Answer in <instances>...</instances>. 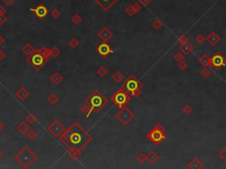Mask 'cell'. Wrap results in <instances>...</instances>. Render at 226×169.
<instances>
[{"label":"cell","instance_id":"obj_47","mask_svg":"<svg viewBox=\"0 0 226 169\" xmlns=\"http://www.w3.org/2000/svg\"><path fill=\"white\" fill-rule=\"evenodd\" d=\"M140 4L144 6H148V5L151 3V0H140Z\"/></svg>","mask_w":226,"mask_h":169},{"label":"cell","instance_id":"obj_28","mask_svg":"<svg viewBox=\"0 0 226 169\" xmlns=\"http://www.w3.org/2000/svg\"><path fill=\"white\" fill-rule=\"evenodd\" d=\"M164 26V23L161 20L159 19H156V20H154L152 22H151V27L155 29V30H160Z\"/></svg>","mask_w":226,"mask_h":169},{"label":"cell","instance_id":"obj_48","mask_svg":"<svg viewBox=\"0 0 226 169\" xmlns=\"http://www.w3.org/2000/svg\"><path fill=\"white\" fill-rule=\"evenodd\" d=\"M133 5V7H134V9H135V11H136V13H138V12H140V10L142 9V7H141V5H140L139 4H134V5Z\"/></svg>","mask_w":226,"mask_h":169},{"label":"cell","instance_id":"obj_37","mask_svg":"<svg viewBox=\"0 0 226 169\" xmlns=\"http://www.w3.org/2000/svg\"><path fill=\"white\" fill-rule=\"evenodd\" d=\"M182 111H183L186 115H189V114H191V113H192L193 108H192V107H191V105H189L188 103H187V104H185V105L183 106V108H182Z\"/></svg>","mask_w":226,"mask_h":169},{"label":"cell","instance_id":"obj_16","mask_svg":"<svg viewBox=\"0 0 226 169\" xmlns=\"http://www.w3.org/2000/svg\"><path fill=\"white\" fill-rule=\"evenodd\" d=\"M206 41L209 42V44L210 46H217L219 42L221 41V37L219 36V34H217L216 32H211L209 34V35L206 37Z\"/></svg>","mask_w":226,"mask_h":169},{"label":"cell","instance_id":"obj_11","mask_svg":"<svg viewBox=\"0 0 226 169\" xmlns=\"http://www.w3.org/2000/svg\"><path fill=\"white\" fill-rule=\"evenodd\" d=\"M97 54L99 55L102 57H106L107 56L110 54H114V50L112 49V48L109 46V44L107 41H102L101 43H99L96 49H95Z\"/></svg>","mask_w":226,"mask_h":169},{"label":"cell","instance_id":"obj_5","mask_svg":"<svg viewBox=\"0 0 226 169\" xmlns=\"http://www.w3.org/2000/svg\"><path fill=\"white\" fill-rule=\"evenodd\" d=\"M147 138L154 145H160L167 138L166 129L162 124L157 123L147 134Z\"/></svg>","mask_w":226,"mask_h":169},{"label":"cell","instance_id":"obj_39","mask_svg":"<svg viewBox=\"0 0 226 169\" xmlns=\"http://www.w3.org/2000/svg\"><path fill=\"white\" fill-rule=\"evenodd\" d=\"M173 58H174V60L176 62H178V63H180V62L183 61L184 60V55L183 53H180V52H177V53H175L174 56H173Z\"/></svg>","mask_w":226,"mask_h":169},{"label":"cell","instance_id":"obj_17","mask_svg":"<svg viewBox=\"0 0 226 169\" xmlns=\"http://www.w3.org/2000/svg\"><path fill=\"white\" fill-rule=\"evenodd\" d=\"M94 1H95L103 11H108L118 0H94Z\"/></svg>","mask_w":226,"mask_h":169},{"label":"cell","instance_id":"obj_2","mask_svg":"<svg viewBox=\"0 0 226 169\" xmlns=\"http://www.w3.org/2000/svg\"><path fill=\"white\" fill-rule=\"evenodd\" d=\"M107 104L108 99L96 90L87 97L84 104L80 108V111L86 118H88L92 113H98L102 110Z\"/></svg>","mask_w":226,"mask_h":169},{"label":"cell","instance_id":"obj_45","mask_svg":"<svg viewBox=\"0 0 226 169\" xmlns=\"http://www.w3.org/2000/svg\"><path fill=\"white\" fill-rule=\"evenodd\" d=\"M7 17L5 14H0V27H3L7 21Z\"/></svg>","mask_w":226,"mask_h":169},{"label":"cell","instance_id":"obj_14","mask_svg":"<svg viewBox=\"0 0 226 169\" xmlns=\"http://www.w3.org/2000/svg\"><path fill=\"white\" fill-rule=\"evenodd\" d=\"M15 97L20 101H25L30 97V92L26 87H20L15 92Z\"/></svg>","mask_w":226,"mask_h":169},{"label":"cell","instance_id":"obj_25","mask_svg":"<svg viewBox=\"0 0 226 169\" xmlns=\"http://www.w3.org/2000/svg\"><path fill=\"white\" fill-rule=\"evenodd\" d=\"M158 159H159V156H158V154L156 153V152H154V151H150L148 154H147V161L149 163V164H154V163H156L157 160H158Z\"/></svg>","mask_w":226,"mask_h":169},{"label":"cell","instance_id":"obj_51","mask_svg":"<svg viewBox=\"0 0 226 169\" xmlns=\"http://www.w3.org/2000/svg\"><path fill=\"white\" fill-rule=\"evenodd\" d=\"M6 5H12L13 2H14V0H3Z\"/></svg>","mask_w":226,"mask_h":169},{"label":"cell","instance_id":"obj_8","mask_svg":"<svg viewBox=\"0 0 226 169\" xmlns=\"http://www.w3.org/2000/svg\"><path fill=\"white\" fill-rule=\"evenodd\" d=\"M226 66V58L221 52L217 51L209 56V66L216 70H220Z\"/></svg>","mask_w":226,"mask_h":169},{"label":"cell","instance_id":"obj_40","mask_svg":"<svg viewBox=\"0 0 226 169\" xmlns=\"http://www.w3.org/2000/svg\"><path fill=\"white\" fill-rule=\"evenodd\" d=\"M136 160H138V162H140V163H144V162L147 160V155H145L144 153H140L137 155V157H136Z\"/></svg>","mask_w":226,"mask_h":169},{"label":"cell","instance_id":"obj_55","mask_svg":"<svg viewBox=\"0 0 226 169\" xmlns=\"http://www.w3.org/2000/svg\"><path fill=\"white\" fill-rule=\"evenodd\" d=\"M224 1H226V0H224Z\"/></svg>","mask_w":226,"mask_h":169},{"label":"cell","instance_id":"obj_43","mask_svg":"<svg viewBox=\"0 0 226 169\" xmlns=\"http://www.w3.org/2000/svg\"><path fill=\"white\" fill-rule=\"evenodd\" d=\"M177 41H178V42H179V43H180V44H183V43H185V42L188 41V39H187V37L185 35V34H181V35H180V36L178 37Z\"/></svg>","mask_w":226,"mask_h":169},{"label":"cell","instance_id":"obj_50","mask_svg":"<svg viewBox=\"0 0 226 169\" xmlns=\"http://www.w3.org/2000/svg\"><path fill=\"white\" fill-rule=\"evenodd\" d=\"M6 12V10L5 9V7L3 5H0V14H5Z\"/></svg>","mask_w":226,"mask_h":169},{"label":"cell","instance_id":"obj_26","mask_svg":"<svg viewBox=\"0 0 226 169\" xmlns=\"http://www.w3.org/2000/svg\"><path fill=\"white\" fill-rule=\"evenodd\" d=\"M198 62L200 63V64L203 66L204 68L205 67H209V56L207 54H203L200 58Z\"/></svg>","mask_w":226,"mask_h":169},{"label":"cell","instance_id":"obj_52","mask_svg":"<svg viewBox=\"0 0 226 169\" xmlns=\"http://www.w3.org/2000/svg\"><path fill=\"white\" fill-rule=\"evenodd\" d=\"M4 129H5V124L2 121H0V131H4Z\"/></svg>","mask_w":226,"mask_h":169},{"label":"cell","instance_id":"obj_1","mask_svg":"<svg viewBox=\"0 0 226 169\" xmlns=\"http://www.w3.org/2000/svg\"><path fill=\"white\" fill-rule=\"evenodd\" d=\"M60 142L66 148H76L83 150L92 141V136L83 128V126L74 121L65 131L59 138Z\"/></svg>","mask_w":226,"mask_h":169},{"label":"cell","instance_id":"obj_44","mask_svg":"<svg viewBox=\"0 0 226 169\" xmlns=\"http://www.w3.org/2000/svg\"><path fill=\"white\" fill-rule=\"evenodd\" d=\"M50 15H51V17H52L54 20H57V19L60 17V13H59L57 9H53L52 12L50 13Z\"/></svg>","mask_w":226,"mask_h":169},{"label":"cell","instance_id":"obj_7","mask_svg":"<svg viewBox=\"0 0 226 169\" xmlns=\"http://www.w3.org/2000/svg\"><path fill=\"white\" fill-rule=\"evenodd\" d=\"M27 62L35 71H39L46 64L48 59H46L39 51L35 49V52L31 56H27Z\"/></svg>","mask_w":226,"mask_h":169},{"label":"cell","instance_id":"obj_46","mask_svg":"<svg viewBox=\"0 0 226 169\" xmlns=\"http://www.w3.org/2000/svg\"><path fill=\"white\" fill-rule=\"evenodd\" d=\"M6 56V55L5 53V51L3 49H0V62L4 61Z\"/></svg>","mask_w":226,"mask_h":169},{"label":"cell","instance_id":"obj_12","mask_svg":"<svg viewBox=\"0 0 226 169\" xmlns=\"http://www.w3.org/2000/svg\"><path fill=\"white\" fill-rule=\"evenodd\" d=\"M29 11H30V12H33V13H35V14L36 16V18H37L38 20H44L47 16H48V14H49V10H48V8H47L43 4H42V3L39 4L36 7L29 8Z\"/></svg>","mask_w":226,"mask_h":169},{"label":"cell","instance_id":"obj_33","mask_svg":"<svg viewBox=\"0 0 226 169\" xmlns=\"http://www.w3.org/2000/svg\"><path fill=\"white\" fill-rule=\"evenodd\" d=\"M200 75L202 77H204V78H208V77L211 76V71L207 67H205L204 69H202L200 71Z\"/></svg>","mask_w":226,"mask_h":169},{"label":"cell","instance_id":"obj_42","mask_svg":"<svg viewBox=\"0 0 226 169\" xmlns=\"http://www.w3.org/2000/svg\"><path fill=\"white\" fill-rule=\"evenodd\" d=\"M218 156H219V158L223 160V161L224 162V163H226V146L220 152L218 153Z\"/></svg>","mask_w":226,"mask_h":169},{"label":"cell","instance_id":"obj_38","mask_svg":"<svg viewBox=\"0 0 226 169\" xmlns=\"http://www.w3.org/2000/svg\"><path fill=\"white\" fill-rule=\"evenodd\" d=\"M82 18L80 17V16L79 15V14H75V15L72 16V22L74 24H80L82 22Z\"/></svg>","mask_w":226,"mask_h":169},{"label":"cell","instance_id":"obj_30","mask_svg":"<svg viewBox=\"0 0 226 169\" xmlns=\"http://www.w3.org/2000/svg\"><path fill=\"white\" fill-rule=\"evenodd\" d=\"M61 55V51L57 47H52L50 50V56L53 58H57Z\"/></svg>","mask_w":226,"mask_h":169},{"label":"cell","instance_id":"obj_9","mask_svg":"<svg viewBox=\"0 0 226 169\" xmlns=\"http://www.w3.org/2000/svg\"><path fill=\"white\" fill-rule=\"evenodd\" d=\"M135 117V114L133 113L132 110L129 108H121L117 114H116V118L122 123L123 125H127L131 123Z\"/></svg>","mask_w":226,"mask_h":169},{"label":"cell","instance_id":"obj_53","mask_svg":"<svg viewBox=\"0 0 226 169\" xmlns=\"http://www.w3.org/2000/svg\"><path fill=\"white\" fill-rule=\"evenodd\" d=\"M3 157H4V155H3V153H2L0 152V160H1V159H2Z\"/></svg>","mask_w":226,"mask_h":169},{"label":"cell","instance_id":"obj_3","mask_svg":"<svg viewBox=\"0 0 226 169\" xmlns=\"http://www.w3.org/2000/svg\"><path fill=\"white\" fill-rule=\"evenodd\" d=\"M120 87H122L131 96V98H137L140 97L141 94V89L143 87V84L139 78H137L132 74L122 83Z\"/></svg>","mask_w":226,"mask_h":169},{"label":"cell","instance_id":"obj_20","mask_svg":"<svg viewBox=\"0 0 226 169\" xmlns=\"http://www.w3.org/2000/svg\"><path fill=\"white\" fill-rule=\"evenodd\" d=\"M187 167L191 169H200L203 167V163L200 159H193L191 161L188 163Z\"/></svg>","mask_w":226,"mask_h":169},{"label":"cell","instance_id":"obj_23","mask_svg":"<svg viewBox=\"0 0 226 169\" xmlns=\"http://www.w3.org/2000/svg\"><path fill=\"white\" fill-rule=\"evenodd\" d=\"M22 52L27 56H31L32 54H34L35 52V49L34 48V46L30 42H27L22 48Z\"/></svg>","mask_w":226,"mask_h":169},{"label":"cell","instance_id":"obj_4","mask_svg":"<svg viewBox=\"0 0 226 169\" xmlns=\"http://www.w3.org/2000/svg\"><path fill=\"white\" fill-rule=\"evenodd\" d=\"M37 159H38L37 155L28 146H24L23 148L15 155V160L23 168L30 167L36 161Z\"/></svg>","mask_w":226,"mask_h":169},{"label":"cell","instance_id":"obj_13","mask_svg":"<svg viewBox=\"0 0 226 169\" xmlns=\"http://www.w3.org/2000/svg\"><path fill=\"white\" fill-rule=\"evenodd\" d=\"M113 35H114L113 32L106 26L102 27L97 33V36H98V38L101 39L102 41H108L110 39H112Z\"/></svg>","mask_w":226,"mask_h":169},{"label":"cell","instance_id":"obj_34","mask_svg":"<svg viewBox=\"0 0 226 169\" xmlns=\"http://www.w3.org/2000/svg\"><path fill=\"white\" fill-rule=\"evenodd\" d=\"M26 135H27L28 138L29 139V140H35V139L36 138V137H37V133H36V131H34V130H32V129H30L29 131H28V133H27Z\"/></svg>","mask_w":226,"mask_h":169},{"label":"cell","instance_id":"obj_41","mask_svg":"<svg viewBox=\"0 0 226 169\" xmlns=\"http://www.w3.org/2000/svg\"><path fill=\"white\" fill-rule=\"evenodd\" d=\"M178 67H179V69H180L181 70H186L188 68V63H187L185 60H183V61L178 63Z\"/></svg>","mask_w":226,"mask_h":169},{"label":"cell","instance_id":"obj_36","mask_svg":"<svg viewBox=\"0 0 226 169\" xmlns=\"http://www.w3.org/2000/svg\"><path fill=\"white\" fill-rule=\"evenodd\" d=\"M125 13H126V14L129 16V17H133L136 13V11H135V9L133 7V5H129L128 7L125 9Z\"/></svg>","mask_w":226,"mask_h":169},{"label":"cell","instance_id":"obj_31","mask_svg":"<svg viewBox=\"0 0 226 169\" xmlns=\"http://www.w3.org/2000/svg\"><path fill=\"white\" fill-rule=\"evenodd\" d=\"M79 44H80V41H79L78 39L75 38V37L71 38L69 40V41H68V45H69V47L72 49H75L79 46Z\"/></svg>","mask_w":226,"mask_h":169},{"label":"cell","instance_id":"obj_54","mask_svg":"<svg viewBox=\"0 0 226 169\" xmlns=\"http://www.w3.org/2000/svg\"><path fill=\"white\" fill-rule=\"evenodd\" d=\"M225 33H226V29H225Z\"/></svg>","mask_w":226,"mask_h":169},{"label":"cell","instance_id":"obj_22","mask_svg":"<svg viewBox=\"0 0 226 169\" xmlns=\"http://www.w3.org/2000/svg\"><path fill=\"white\" fill-rule=\"evenodd\" d=\"M60 100L59 96L56 93V92H52L48 97H47V101L51 105V106H56Z\"/></svg>","mask_w":226,"mask_h":169},{"label":"cell","instance_id":"obj_32","mask_svg":"<svg viewBox=\"0 0 226 169\" xmlns=\"http://www.w3.org/2000/svg\"><path fill=\"white\" fill-rule=\"evenodd\" d=\"M26 122L28 123V124H35V123L37 122V117L34 114H28L26 117Z\"/></svg>","mask_w":226,"mask_h":169},{"label":"cell","instance_id":"obj_18","mask_svg":"<svg viewBox=\"0 0 226 169\" xmlns=\"http://www.w3.org/2000/svg\"><path fill=\"white\" fill-rule=\"evenodd\" d=\"M16 130L19 131L20 134L26 135L28 133V131L30 130V124H28L26 121H21L20 123L17 125Z\"/></svg>","mask_w":226,"mask_h":169},{"label":"cell","instance_id":"obj_19","mask_svg":"<svg viewBox=\"0 0 226 169\" xmlns=\"http://www.w3.org/2000/svg\"><path fill=\"white\" fill-rule=\"evenodd\" d=\"M180 49L181 50V52L185 55V56H188V55L193 51L194 46H193L189 41H187V42H185V43H183V44H180Z\"/></svg>","mask_w":226,"mask_h":169},{"label":"cell","instance_id":"obj_24","mask_svg":"<svg viewBox=\"0 0 226 169\" xmlns=\"http://www.w3.org/2000/svg\"><path fill=\"white\" fill-rule=\"evenodd\" d=\"M111 78L113 79V81L115 82V83H120L121 81H123L124 80V78H125V76H124V74L119 70L118 69H117L115 71H114V73L112 74V76H111Z\"/></svg>","mask_w":226,"mask_h":169},{"label":"cell","instance_id":"obj_15","mask_svg":"<svg viewBox=\"0 0 226 169\" xmlns=\"http://www.w3.org/2000/svg\"><path fill=\"white\" fill-rule=\"evenodd\" d=\"M67 156L72 161H77L82 156V151L76 148H69L67 151Z\"/></svg>","mask_w":226,"mask_h":169},{"label":"cell","instance_id":"obj_35","mask_svg":"<svg viewBox=\"0 0 226 169\" xmlns=\"http://www.w3.org/2000/svg\"><path fill=\"white\" fill-rule=\"evenodd\" d=\"M205 41H206V38H205V36H204L203 34H198V35L195 37V42L198 43L199 45H202Z\"/></svg>","mask_w":226,"mask_h":169},{"label":"cell","instance_id":"obj_21","mask_svg":"<svg viewBox=\"0 0 226 169\" xmlns=\"http://www.w3.org/2000/svg\"><path fill=\"white\" fill-rule=\"evenodd\" d=\"M50 81L52 82V84L57 85V84H60L63 80H64V77H63L62 75H61L58 71H55V72L52 73V75L50 77Z\"/></svg>","mask_w":226,"mask_h":169},{"label":"cell","instance_id":"obj_27","mask_svg":"<svg viewBox=\"0 0 226 169\" xmlns=\"http://www.w3.org/2000/svg\"><path fill=\"white\" fill-rule=\"evenodd\" d=\"M109 73V70L108 69L105 67V66H100L98 69L96 70V74L99 77H104L105 76H107V74Z\"/></svg>","mask_w":226,"mask_h":169},{"label":"cell","instance_id":"obj_10","mask_svg":"<svg viewBox=\"0 0 226 169\" xmlns=\"http://www.w3.org/2000/svg\"><path fill=\"white\" fill-rule=\"evenodd\" d=\"M65 130L66 129H65V125L58 120L53 121L47 127V131L50 133V135H52L53 137L57 138H59L62 136V134L65 132Z\"/></svg>","mask_w":226,"mask_h":169},{"label":"cell","instance_id":"obj_29","mask_svg":"<svg viewBox=\"0 0 226 169\" xmlns=\"http://www.w3.org/2000/svg\"><path fill=\"white\" fill-rule=\"evenodd\" d=\"M38 51H39L41 54L43 55L46 59L49 60V57L50 56V48H48V47H42V48H38V49H36Z\"/></svg>","mask_w":226,"mask_h":169},{"label":"cell","instance_id":"obj_6","mask_svg":"<svg viewBox=\"0 0 226 169\" xmlns=\"http://www.w3.org/2000/svg\"><path fill=\"white\" fill-rule=\"evenodd\" d=\"M110 100L117 108L121 109V108H125L130 102L131 96L125 92L122 87H119L117 91L110 96Z\"/></svg>","mask_w":226,"mask_h":169},{"label":"cell","instance_id":"obj_49","mask_svg":"<svg viewBox=\"0 0 226 169\" xmlns=\"http://www.w3.org/2000/svg\"><path fill=\"white\" fill-rule=\"evenodd\" d=\"M5 42H6V39L4 38V36L2 34H0V47L2 46Z\"/></svg>","mask_w":226,"mask_h":169}]
</instances>
